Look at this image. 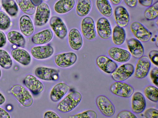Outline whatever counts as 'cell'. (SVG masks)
<instances>
[{"mask_svg": "<svg viewBox=\"0 0 158 118\" xmlns=\"http://www.w3.org/2000/svg\"><path fill=\"white\" fill-rule=\"evenodd\" d=\"M96 63L101 69L107 73H111L118 67L115 62L104 55L98 56L96 59Z\"/></svg>", "mask_w": 158, "mask_h": 118, "instance_id": "14", "label": "cell"}, {"mask_svg": "<svg viewBox=\"0 0 158 118\" xmlns=\"http://www.w3.org/2000/svg\"><path fill=\"white\" fill-rule=\"evenodd\" d=\"M108 53L112 59L120 63L128 61L131 57L130 53L128 51L116 47L110 48L108 50Z\"/></svg>", "mask_w": 158, "mask_h": 118, "instance_id": "15", "label": "cell"}, {"mask_svg": "<svg viewBox=\"0 0 158 118\" xmlns=\"http://www.w3.org/2000/svg\"><path fill=\"white\" fill-rule=\"evenodd\" d=\"M5 98L2 94L0 92V105L3 104L5 101Z\"/></svg>", "mask_w": 158, "mask_h": 118, "instance_id": "49", "label": "cell"}, {"mask_svg": "<svg viewBox=\"0 0 158 118\" xmlns=\"http://www.w3.org/2000/svg\"><path fill=\"white\" fill-rule=\"evenodd\" d=\"M24 83L27 88L35 94L41 92L44 89L42 83L31 75H28L25 77Z\"/></svg>", "mask_w": 158, "mask_h": 118, "instance_id": "16", "label": "cell"}, {"mask_svg": "<svg viewBox=\"0 0 158 118\" xmlns=\"http://www.w3.org/2000/svg\"><path fill=\"white\" fill-rule=\"evenodd\" d=\"M148 57L152 63L158 66V51L155 50H151L149 53Z\"/></svg>", "mask_w": 158, "mask_h": 118, "instance_id": "40", "label": "cell"}, {"mask_svg": "<svg viewBox=\"0 0 158 118\" xmlns=\"http://www.w3.org/2000/svg\"><path fill=\"white\" fill-rule=\"evenodd\" d=\"M20 9L25 14H33L35 11V7L30 0H16Z\"/></svg>", "mask_w": 158, "mask_h": 118, "instance_id": "31", "label": "cell"}, {"mask_svg": "<svg viewBox=\"0 0 158 118\" xmlns=\"http://www.w3.org/2000/svg\"><path fill=\"white\" fill-rule=\"evenodd\" d=\"M69 117V118H96L97 117V114L94 111L89 110L78 114L70 116Z\"/></svg>", "mask_w": 158, "mask_h": 118, "instance_id": "37", "label": "cell"}, {"mask_svg": "<svg viewBox=\"0 0 158 118\" xmlns=\"http://www.w3.org/2000/svg\"><path fill=\"white\" fill-rule=\"evenodd\" d=\"M117 118H135L136 116L130 111L123 110L120 111L117 114Z\"/></svg>", "mask_w": 158, "mask_h": 118, "instance_id": "39", "label": "cell"}, {"mask_svg": "<svg viewBox=\"0 0 158 118\" xmlns=\"http://www.w3.org/2000/svg\"><path fill=\"white\" fill-rule=\"evenodd\" d=\"M148 7L145 10L143 13V16L148 21L153 20L157 18L158 1H157Z\"/></svg>", "mask_w": 158, "mask_h": 118, "instance_id": "32", "label": "cell"}, {"mask_svg": "<svg viewBox=\"0 0 158 118\" xmlns=\"http://www.w3.org/2000/svg\"><path fill=\"white\" fill-rule=\"evenodd\" d=\"M126 37L125 31L123 28L118 26L114 27L112 33V38L115 45H122L125 41Z\"/></svg>", "mask_w": 158, "mask_h": 118, "instance_id": "27", "label": "cell"}, {"mask_svg": "<svg viewBox=\"0 0 158 118\" xmlns=\"http://www.w3.org/2000/svg\"><path fill=\"white\" fill-rule=\"evenodd\" d=\"M143 93L150 100L155 102H158V90L156 87L152 85L147 86L144 88Z\"/></svg>", "mask_w": 158, "mask_h": 118, "instance_id": "34", "label": "cell"}, {"mask_svg": "<svg viewBox=\"0 0 158 118\" xmlns=\"http://www.w3.org/2000/svg\"><path fill=\"white\" fill-rule=\"evenodd\" d=\"M1 70L0 69V78L1 77Z\"/></svg>", "mask_w": 158, "mask_h": 118, "instance_id": "53", "label": "cell"}, {"mask_svg": "<svg viewBox=\"0 0 158 118\" xmlns=\"http://www.w3.org/2000/svg\"><path fill=\"white\" fill-rule=\"evenodd\" d=\"M54 58L56 64L61 68H66L73 65L77 59L76 54L72 52L59 54L55 55Z\"/></svg>", "mask_w": 158, "mask_h": 118, "instance_id": "11", "label": "cell"}, {"mask_svg": "<svg viewBox=\"0 0 158 118\" xmlns=\"http://www.w3.org/2000/svg\"><path fill=\"white\" fill-rule=\"evenodd\" d=\"M54 53V49L50 45L34 46L31 49L33 57L38 59H43L51 57Z\"/></svg>", "mask_w": 158, "mask_h": 118, "instance_id": "17", "label": "cell"}, {"mask_svg": "<svg viewBox=\"0 0 158 118\" xmlns=\"http://www.w3.org/2000/svg\"><path fill=\"white\" fill-rule=\"evenodd\" d=\"M13 58L17 61L24 65H29L31 61V57L25 50L20 48L13 49L11 52Z\"/></svg>", "mask_w": 158, "mask_h": 118, "instance_id": "24", "label": "cell"}, {"mask_svg": "<svg viewBox=\"0 0 158 118\" xmlns=\"http://www.w3.org/2000/svg\"><path fill=\"white\" fill-rule=\"evenodd\" d=\"M110 92L114 94L123 97L128 98L133 94L134 89L130 85L122 81L112 83L110 88Z\"/></svg>", "mask_w": 158, "mask_h": 118, "instance_id": "3", "label": "cell"}, {"mask_svg": "<svg viewBox=\"0 0 158 118\" xmlns=\"http://www.w3.org/2000/svg\"><path fill=\"white\" fill-rule=\"evenodd\" d=\"M92 6L90 0H78L76 7V13L80 17L86 15L89 12Z\"/></svg>", "mask_w": 158, "mask_h": 118, "instance_id": "30", "label": "cell"}, {"mask_svg": "<svg viewBox=\"0 0 158 118\" xmlns=\"http://www.w3.org/2000/svg\"><path fill=\"white\" fill-rule=\"evenodd\" d=\"M44 118H60V117L55 112L49 111L46 112L44 115Z\"/></svg>", "mask_w": 158, "mask_h": 118, "instance_id": "42", "label": "cell"}, {"mask_svg": "<svg viewBox=\"0 0 158 118\" xmlns=\"http://www.w3.org/2000/svg\"><path fill=\"white\" fill-rule=\"evenodd\" d=\"M2 5L6 12L10 16H15L18 9L17 4L14 0H2Z\"/></svg>", "mask_w": 158, "mask_h": 118, "instance_id": "33", "label": "cell"}, {"mask_svg": "<svg viewBox=\"0 0 158 118\" xmlns=\"http://www.w3.org/2000/svg\"><path fill=\"white\" fill-rule=\"evenodd\" d=\"M81 29L85 37L89 40L96 38V33L94 21L90 17L84 18L81 23Z\"/></svg>", "mask_w": 158, "mask_h": 118, "instance_id": "8", "label": "cell"}, {"mask_svg": "<svg viewBox=\"0 0 158 118\" xmlns=\"http://www.w3.org/2000/svg\"><path fill=\"white\" fill-rule=\"evenodd\" d=\"M68 39L70 46L72 49L77 50L81 47L83 44L82 38L77 29L73 28L70 30Z\"/></svg>", "mask_w": 158, "mask_h": 118, "instance_id": "22", "label": "cell"}, {"mask_svg": "<svg viewBox=\"0 0 158 118\" xmlns=\"http://www.w3.org/2000/svg\"><path fill=\"white\" fill-rule=\"evenodd\" d=\"M151 62L148 57L143 56L139 58L136 63L135 71V77L142 79L148 75L151 67Z\"/></svg>", "mask_w": 158, "mask_h": 118, "instance_id": "10", "label": "cell"}, {"mask_svg": "<svg viewBox=\"0 0 158 118\" xmlns=\"http://www.w3.org/2000/svg\"><path fill=\"white\" fill-rule=\"evenodd\" d=\"M9 41L12 44L19 47L23 48L25 44V40L23 36L19 32L12 31L7 34Z\"/></svg>", "mask_w": 158, "mask_h": 118, "instance_id": "29", "label": "cell"}, {"mask_svg": "<svg viewBox=\"0 0 158 118\" xmlns=\"http://www.w3.org/2000/svg\"><path fill=\"white\" fill-rule=\"evenodd\" d=\"M114 16L118 26L123 28L129 24L130 16L127 9L123 6H118L115 9Z\"/></svg>", "mask_w": 158, "mask_h": 118, "instance_id": "18", "label": "cell"}, {"mask_svg": "<svg viewBox=\"0 0 158 118\" xmlns=\"http://www.w3.org/2000/svg\"><path fill=\"white\" fill-rule=\"evenodd\" d=\"M49 24L56 36L61 39H63L66 36L67 30L66 27L59 17H52L49 21Z\"/></svg>", "mask_w": 158, "mask_h": 118, "instance_id": "12", "label": "cell"}, {"mask_svg": "<svg viewBox=\"0 0 158 118\" xmlns=\"http://www.w3.org/2000/svg\"><path fill=\"white\" fill-rule=\"evenodd\" d=\"M139 3L144 7H148L152 4L153 0H137Z\"/></svg>", "mask_w": 158, "mask_h": 118, "instance_id": "44", "label": "cell"}, {"mask_svg": "<svg viewBox=\"0 0 158 118\" xmlns=\"http://www.w3.org/2000/svg\"><path fill=\"white\" fill-rule=\"evenodd\" d=\"M155 44L157 46V47H158V38L157 37H156V38L155 40Z\"/></svg>", "mask_w": 158, "mask_h": 118, "instance_id": "50", "label": "cell"}, {"mask_svg": "<svg viewBox=\"0 0 158 118\" xmlns=\"http://www.w3.org/2000/svg\"><path fill=\"white\" fill-rule=\"evenodd\" d=\"M75 4V0H59L55 4L54 10L58 14H64L70 11Z\"/></svg>", "mask_w": 158, "mask_h": 118, "instance_id": "26", "label": "cell"}, {"mask_svg": "<svg viewBox=\"0 0 158 118\" xmlns=\"http://www.w3.org/2000/svg\"><path fill=\"white\" fill-rule=\"evenodd\" d=\"M127 44L130 53L134 57L139 58L143 56L144 48L139 40L135 38H131L127 40Z\"/></svg>", "mask_w": 158, "mask_h": 118, "instance_id": "20", "label": "cell"}, {"mask_svg": "<svg viewBox=\"0 0 158 118\" xmlns=\"http://www.w3.org/2000/svg\"><path fill=\"white\" fill-rule=\"evenodd\" d=\"M81 93L76 91L72 92L61 100L57 105V109L64 113L70 112L75 108L81 100Z\"/></svg>", "mask_w": 158, "mask_h": 118, "instance_id": "1", "label": "cell"}, {"mask_svg": "<svg viewBox=\"0 0 158 118\" xmlns=\"http://www.w3.org/2000/svg\"><path fill=\"white\" fill-rule=\"evenodd\" d=\"M69 88V86L65 83L57 84L51 90L50 96V99L54 102L59 101L66 94Z\"/></svg>", "mask_w": 158, "mask_h": 118, "instance_id": "21", "label": "cell"}, {"mask_svg": "<svg viewBox=\"0 0 158 118\" xmlns=\"http://www.w3.org/2000/svg\"><path fill=\"white\" fill-rule=\"evenodd\" d=\"M125 4L128 7L133 8L135 7L137 4V0H123Z\"/></svg>", "mask_w": 158, "mask_h": 118, "instance_id": "43", "label": "cell"}, {"mask_svg": "<svg viewBox=\"0 0 158 118\" xmlns=\"http://www.w3.org/2000/svg\"><path fill=\"white\" fill-rule=\"evenodd\" d=\"M150 76L153 84L158 86V69L156 67L154 68L150 73Z\"/></svg>", "mask_w": 158, "mask_h": 118, "instance_id": "41", "label": "cell"}, {"mask_svg": "<svg viewBox=\"0 0 158 118\" xmlns=\"http://www.w3.org/2000/svg\"><path fill=\"white\" fill-rule=\"evenodd\" d=\"M156 25L157 26V25H158V20H157V19L156 20Z\"/></svg>", "mask_w": 158, "mask_h": 118, "instance_id": "52", "label": "cell"}, {"mask_svg": "<svg viewBox=\"0 0 158 118\" xmlns=\"http://www.w3.org/2000/svg\"><path fill=\"white\" fill-rule=\"evenodd\" d=\"M20 28L22 33L26 36H29L33 33L34 26L30 18L27 15L22 16L19 20Z\"/></svg>", "mask_w": 158, "mask_h": 118, "instance_id": "25", "label": "cell"}, {"mask_svg": "<svg viewBox=\"0 0 158 118\" xmlns=\"http://www.w3.org/2000/svg\"><path fill=\"white\" fill-rule=\"evenodd\" d=\"M10 24L9 17L4 12L0 11V29L6 30L9 28Z\"/></svg>", "mask_w": 158, "mask_h": 118, "instance_id": "36", "label": "cell"}, {"mask_svg": "<svg viewBox=\"0 0 158 118\" xmlns=\"http://www.w3.org/2000/svg\"><path fill=\"white\" fill-rule=\"evenodd\" d=\"M111 3L114 5H116L119 4L122 0H110Z\"/></svg>", "mask_w": 158, "mask_h": 118, "instance_id": "48", "label": "cell"}, {"mask_svg": "<svg viewBox=\"0 0 158 118\" xmlns=\"http://www.w3.org/2000/svg\"><path fill=\"white\" fill-rule=\"evenodd\" d=\"M96 29L98 36L101 38L107 39L112 35V30L108 20L104 17L99 18L96 24Z\"/></svg>", "mask_w": 158, "mask_h": 118, "instance_id": "13", "label": "cell"}, {"mask_svg": "<svg viewBox=\"0 0 158 118\" xmlns=\"http://www.w3.org/2000/svg\"><path fill=\"white\" fill-rule=\"evenodd\" d=\"M146 106L145 97L143 94L139 92H135L133 95L131 101V109L135 113L142 112Z\"/></svg>", "mask_w": 158, "mask_h": 118, "instance_id": "19", "label": "cell"}, {"mask_svg": "<svg viewBox=\"0 0 158 118\" xmlns=\"http://www.w3.org/2000/svg\"><path fill=\"white\" fill-rule=\"evenodd\" d=\"M134 67L130 63L120 66L111 73V77L115 81H123L130 77L133 73Z\"/></svg>", "mask_w": 158, "mask_h": 118, "instance_id": "5", "label": "cell"}, {"mask_svg": "<svg viewBox=\"0 0 158 118\" xmlns=\"http://www.w3.org/2000/svg\"><path fill=\"white\" fill-rule=\"evenodd\" d=\"M130 29L134 36L141 42H148L152 36V33L139 22H133L130 25Z\"/></svg>", "mask_w": 158, "mask_h": 118, "instance_id": "4", "label": "cell"}, {"mask_svg": "<svg viewBox=\"0 0 158 118\" xmlns=\"http://www.w3.org/2000/svg\"><path fill=\"white\" fill-rule=\"evenodd\" d=\"M12 65V61L9 55L6 51L0 49V65L3 68L8 69Z\"/></svg>", "mask_w": 158, "mask_h": 118, "instance_id": "35", "label": "cell"}, {"mask_svg": "<svg viewBox=\"0 0 158 118\" xmlns=\"http://www.w3.org/2000/svg\"><path fill=\"white\" fill-rule=\"evenodd\" d=\"M8 113L5 110L0 108V118H10Z\"/></svg>", "mask_w": 158, "mask_h": 118, "instance_id": "46", "label": "cell"}, {"mask_svg": "<svg viewBox=\"0 0 158 118\" xmlns=\"http://www.w3.org/2000/svg\"><path fill=\"white\" fill-rule=\"evenodd\" d=\"M32 3L35 6H39L42 3L43 0H30Z\"/></svg>", "mask_w": 158, "mask_h": 118, "instance_id": "47", "label": "cell"}, {"mask_svg": "<svg viewBox=\"0 0 158 118\" xmlns=\"http://www.w3.org/2000/svg\"><path fill=\"white\" fill-rule=\"evenodd\" d=\"M59 73L58 70L44 67H39L35 71V74L38 78L47 81H55L58 80Z\"/></svg>", "mask_w": 158, "mask_h": 118, "instance_id": "9", "label": "cell"}, {"mask_svg": "<svg viewBox=\"0 0 158 118\" xmlns=\"http://www.w3.org/2000/svg\"><path fill=\"white\" fill-rule=\"evenodd\" d=\"M96 104L102 113L105 116H111L114 113V106L111 101L106 96L100 95L96 99Z\"/></svg>", "mask_w": 158, "mask_h": 118, "instance_id": "6", "label": "cell"}, {"mask_svg": "<svg viewBox=\"0 0 158 118\" xmlns=\"http://www.w3.org/2000/svg\"><path fill=\"white\" fill-rule=\"evenodd\" d=\"M6 42V38L5 34L0 30V48L3 47Z\"/></svg>", "mask_w": 158, "mask_h": 118, "instance_id": "45", "label": "cell"}, {"mask_svg": "<svg viewBox=\"0 0 158 118\" xmlns=\"http://www.w3.org/2000/svg\"><path fill=\"white\" fill-rule=\"evenodd\" d=\"M144 116L146 118H158V111L153 108L148 109L144 112Z\"/></svg>", "mask_w": 158, "mask_h": 118, "instance_id": "38", "label": "cell"}, {"mask_svg": "<svg viewBox=\"0 0 158 118\" xmlns=\"http://www.w3.org/2000/svg\"><path fill=\"white\" fill-rule=\"evenodd\" d=\"M43 0L45 1H47V0Z\"/></svg>", "mask_w": 158, "mask_h": 118, "instance_id": "54", "label": "cell"}, {"mask_svg": "<svg viewBox=\"0 0 158 118\" xmlns=\"http://www.w3.org/2000/svg\"><path fill=\"white\" fill-rule=\"evenodd\" d=\"M53 37L52 31L50 29H48L34 34L31 38V41L35 44H44L49 42Z\"/></svg>", "mask_w": 158, "mask_h": 118, "instance_id": "23", "label": "cell"}, {"mask_svg": "<svg viewBox=\"0 0 158 118\" xmlns=\"http://www.w3.org/2000/svg\"><path fill=\"white\" fill-rule=\"evenodd\" d=\"M16 46H16V45H14L12 46V47H13V48L14 49L16 48Z\"/></svg>", "mask_w": 158, "mask_h": 118, "instance_id": "51", "label": "cell"}, {"mask_svg": "<svg viewBox=\"0 0 158 118\" xmlns=\"http://www.w3.org/2000/svg\"><path fill=\"white\" fill-rule=\"evenodd\" d=\"M50 14L49 8L46 3H42L38 6L35 17V25L38 26L45 25L49 19Z\"/></svg>", "mask_w": 158, "mask_h": 118, "instance_id": "7", "label": "cell"}, {"mask_svg": "<svg viewBox=\"0 0 158 118\" xmlns=\"http://www.w3.org/2000/svg\"><path fill=\"white\" fill-rule=\"evenodd\" d=\"M96 5L98 10L103 16L109 17L112 15V9L108 0H97Z\"/></svg>", "mask_w": 158, "mask_h": 118, "instance_id": "28", "label": "cell"}, {"mask_svg": "<svg viewBox=\"0 0 158 118\" xmlns=\"http://www.w3.org/2000/svg\"><path fill=\"white\" fill-rule=\"evenodd\" d=\"M11 93L24 106H31L33 102V97L29 91L19 85L13 86L10 90Z\"/></svg>", "mask_w": 158, "mask_h": 118, "instance_id": "2", "label": "cell"}]
</instances>
